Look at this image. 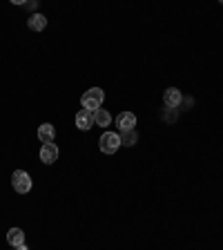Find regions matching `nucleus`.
I'll return each instance as SVG.
<instances>
[{
	"label": "nucleus",
	"mask_w": 223,
	"mask_h": 250,
	"mask_svg": "<svg viewBox=\"0 0 223 250\" xmlns=\"http://www.w3.org/2000/svg\"><path fill=\"white\" fill-rule=\"evenodd\" d=\"M54 136H56V130H54L52 123H42L38 127V139L41 143H54Z\"/></svg>",
	"instance_id": "9"
},
{
	"label": "nucleus",
	"mask_w": 223,
	"mask_h": 250,
	"mask_svg": "<svg viewBox=\"0 0 223 250\" xmlns=\"http://www.w3.org/2000/svg\"><path fill=\"white\" fill-rule=\"evenodd\" d=\"M41 161L52 166L54 161H58V146L56 143H42L41 147Z\"/></svg>",
	"instance_id": "4"
},
{
	"label": "nucleus",
	"mask_w": 223,
	"mask_h": 250,
	"mask_svg": "<svg viewBox=\"0 0 223 250\" xmlns=\"http://www.w3.org/2000/svg\"><path fill=\"white\" fill-rule=\"evenodd\" d=\"M112 123V116H109V112L107 109H96L94 112V125H101V127H107V125Z\"/></svg>",
	"instance_id": "11"
},
{
	"label": "nucleus",
	"mask_w": 223,
	"mask_h": 250,
	"mask_svg": "<svg viewBox=\"0 0 223 250\" xmlns=\"http://www.w3.org/2000/svg\"><path fill=\"white\" fill-rule=\"evenodd\" d=\"M16 250H29V248H27V246H20V248H16Z\"/></svg>",
	"instance_id": "13"
},
{
	"label": "nucleus",
	"mask_w": 223,
	"mask_h": 250,
	"mask_svg": "<svg viewBox=\"0 0 223 250\" xmlns=\"http://www.w3.org/2000/svg\"><path fill=\"white\" fill-rule=\"evenodd\" d=\"M139 141V134H136V130H130V132H121V146H127L132 147Z\"/></svg>",
	"instance_id": "12"
},
{
	"label": "nucleus",
	"mask_w": 223,
	"mask_h": 250,
	"mask_svg": "<svg viewBox=\"0 0 223 250\" xmlns=\"http://www.w3.org/2000/svg\"><path fill=\"white\" fill-rule=\"evenodd\" d=\"M99 147L103 154H114L121 147V134H116V132H105L99 141Z\"/></svg>",
	"instance_id": "2"
},
{
	"label": "nucleus",
	"mask_w": 223,
	"mask_h": 250,
	"mask_svg": "<svg viewBox=\"0 0 223 250\" xmlns=\"http://www.w3.org/2000/svg\"><path fill=\"white\" fill-rule=\"evenodd\" d=\"M11 186H14V190L18 194H27L31 190V177L25 170H16L11 174Z\"/></svg>",
	"instance_id": "3"
},
{
	"label": "nucleus",
	"mask_w": 223,
	"mask_h": 250,
	"mask_svg": "<svg viewBox=\"0 0 223 250\" xmlns=\"http://www.w3.org/2000/svg\"><path fill=\"white\" fill-rule=\"evenodd\" d=\"M76 127L78 130H83V132L92 130L94 127V112H89V109H81V112L76 114Z\"/></svg>",
	"instance_id": "5"
},
{
	"label": "nucleus",
	"mask_w": 223,
	"mask_h": 250,
	"mask_svg": "<svg viewBox=\"0 0 223 250\" xmlns=\"http://www.w3.org/2000/svg\"><path fill=\"white\" fill-rule=\"evenodd\" d=\"M163 101H165L167 107H179L183 103V94L177 87H167L165 94H163Z\"/></svg>",
	"instance_id": "7"
},
{
	"label": "nucleus",
	"mask_w": 223,
	"mask_h": 250,
	"mask_svg": "<svg viewBox=\"0 0 223 250\" xmlns=\"http://www.w3.org/2000/svg\"><path fill=\"white\" fill-rule=\"evenodd\" d=\"M27 25H29L31 31H42V29L47 27V18H45L42 14H34V16H29Z\"/></svg>",
	"instance_id": "10"
},
{
	"label": "nucleus",
	"mask_w": 223,
	"mask_h": 250,
	"mask_svg": "<svg viewBox=\"0 0 223 250\" xmlns=\"http://www.w3.org/2000/svg\"><path fill=\"white\" fill-rule=\"evenodd\" d=\"M7 244L14 246V248H20V246H25V232H22L20 228H11L9 232H7Z\"/></svg>",
	"instance_id": "8"
},
{
	"label": "nucleus",
	"mask_w": 223,
	"mask_h": 250,
	"mask_svg": "<svg viewBox=\"0 0 223 250\" xmlns=\"http://www.w3.org/2000/svg\"><path fill=\"white\" fill-rule=\"evenodd\" d=\"M103 101H105V92L101 87H92V89H87V92L81 96V105H83V109H89V112L101 109Z\"/></svg>",
	"instance_id": "1"
},
{
	"label": "nucleus",
	"mask_w": 223,
	"mask_h": 250,
	"mask_svg": "<svg viewBox=\"0 0 223 250\" xmlns=\"http://www.w3.org/2000/svg\"><path fill=\"white\" fill-rule=\"evenodd\" d=\"M116 125L121 127V132H130V130H134L136 116L132 114V112H121V114L116 116Z\"/></svg>",
	"instance_id": "6"
}]
</instances>
